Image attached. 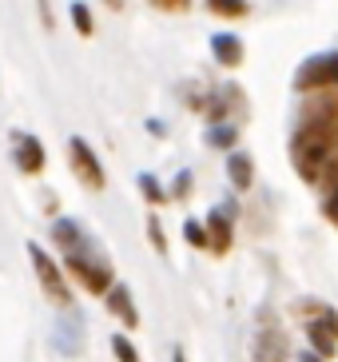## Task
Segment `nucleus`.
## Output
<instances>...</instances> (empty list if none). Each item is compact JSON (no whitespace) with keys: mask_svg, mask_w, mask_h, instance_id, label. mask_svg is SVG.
I'll return each mask as SVG.
<instances>
[{"mask_svg":"<svg viewBox=\"0 0 338 362\" xmlns=\"http://www.w3.org/2000/svg\"><path fill=\"white\" fill-rule=\"evenodd\" d=\"M334 139H338V119L334 116H315L291 139V163L303 180H318L322 168L334 156Z\"/></svg>","mask_w":338,"mask_h":362,"instance_id":"f257e3e1","label":"nucleus"},{"mask_svg":"<svg viewBox=\"0 0 338 362\" xmlns=\"http://www.w3.org/2000/svg\"><path fill=\"white\" fill-rule=\"evenodd\" d=\"M64 259H68V271H72V275L80 279V283H84L92 295H107V291L116 287V279H112V267H107L104 259H95L84 243L76 247V251H68Z\"/></svg>","mask_w":338,"mask_h":362,"instance_id":"f03ea898","label":"nucleus"},{"mask_svg":"<svg viewBox=\"0 0 338 362\" xmlns=\"http://www.w3.org/2000/svg\"><path fill=\"white\" fill-rule=\"evenodd\" d=\"M28 259H32V267H36V279H40L44 295L52 298L56 307H72V287H68L64 271L52 263V255H48L40 243H28Z\"/></svg>","mask_w":338,"mask_h":362,"instance_id":"7ed1b4c3","label":"nucleus"},{"mask_svg":"<svg viewBox=\"0 0 338 362\" xmlns=\"http://www.w3.org/2000/svg\"><path fill=\"white\" fill-rule=\"evenodd\" d=\"M295 92H315V88H338V52H315L307 56L295 72Z\"/></svg>","mask_w":338,"mask_h":362,"instance_id":"20e7f679","label":"nucleus"},{"mask_svg":"<svg viewBox=\"0 0 338 362\" xmlns=\"http://www.w3.org/2000/svg\"><path fill=\"white\" fill-rule=\"evenodd\" d=\"M68 163H72V175L84 183L88 192H104V180H107L104 163H100V156L92 151L88 139H80V136L68 139Z\"/></svg>","mask_w":338,"mask_h":362,"instance_id":"39448f33","label":"nucleus"},{"mask_svg":"<svg viewBox=\"0 0 338 362\" xmlns=\"http://www.w3.org/2000/svg\"><path fill=\"white\" fill-rule=\"evenodd\" d=\"M12 163L24 171V175H40L48 156H44V144L28 132H12Z\"/></svg>","mask_w":338,"mask_h":362,"instance_id":"423d86ee","label":"nucleus"},{"mask_svg":"<svg viewBox=\"0 0 338 362\" xmlns=\"http://www.w3.org/2000/svg\"><path fill=\"white\" fill-rule=\"evenodd\" d=\"M207 243H211L215 255H227L231 251V203L207 211Z\"/></svg>","mask_w":338,"mask_h":362,"instance_id":"0eeeda50","label":"nucleus"},{"mask_svg":"<svg viewBox=\"0 0 338 362\" xmlns=\"http://www.w3.org/2000/svg\"><path fill=\"white\" fill-rule=\"evenodd\" d=\"M104 298H107V310H112V315H116L127 330L139 327V310H136V303H132V287H127V283H116V287L107 291Z\"/></svg>","mask_w":338,"mask_h":362,"instance_id":"6e6552de","label":"nucleus"},{"mask_svg":"<svg viewBox=\"0 0 338 362\" xmlns=\"http://www.w3.org/2000/svg\"><path fill=\"white\" fill-rule=\"evenodd\" d=\"M52 339H56V351H60V354H68V358L80 354V351H84V346H80V342H84V319H76V315L60 319V327H56Z\"/></svg>","mask_w":338,"mask_h":362,"instance_id":"1a4fd4ad","label":"nucleus"},{"mask_svg":"<svg viewBox=\"0 0 338 362\" xmlns=\"http://www.w3.org/2000/svg\"><path fill=\"white\" fill-rule=\"evenodd\" d=\"M211 56L219 60L223 68H239V64H243V56H247V48H243V40H239V36L215 33L211 36Z\"/></svg>","mask_w":338,"mask_h":362,"instance_id":"9d476101","label":"nucleus"},{"mask_svg":"<svg viewBox=\"0 0 338 362\" xmlns=\"http://www.w3.org/2000/svg\"><path fill=\"white\" fill-rule=\"evenodd\" d=\"M307 339H310V346H315L318 358H334L338 334H334V330H330L322 319H307Z\"/></svg>","mask_w":338,"mask_h":362,"instance_id":"9b49d317","label":"nucleus"},{"mask_svg":"<svg viewBox=\"0 0 338 362\" xmlns=\"http://www.w3.org/2000/svg\"><path fill=\"white\" fill-rule=\"evenodd\" d=\"M227 180H231L239 192H247L255 183V163H251L247 151H231V156H227Z\"/></svg>","mask_w":338,"mask_h":362,"instance_id":"f8f14e48","label":"nucleus"},{"mask_svg":"<svg viewBox=\"0 0 338 362\" xmlns=\"http://www.w3.org/2000/svg\"><path fill=\"white\" fill-rule=\"evenodd\" d=\"M52 239L64 247V251H76V247L84 243V227H80V219H56Z\"/></svg>","mask_w":338,"mask_h":362,"instance_id":"ddd939ff","label":"nucleus"},{"mask_svg":"<svg viewBox=\"0 0 338 362\" xmlns=\"http://www.w3.org/2000/svg\"><path fill=\"white\" fill-rule=\"evenodd\" d=\"M286 358V339L283 334H263L259 339V346H255V362H283Z\"/></svg>","mask_w":338,"mask_h":362,"instance_id":"4468645a","label":"nucleus"},{"mask_svg":"<svg viewBox=\"0 0 338 362\" xmlns=\"http://www.w3.org/2000/svg\"><path fill=\"white\" fill-rule=\"evenodd\" d=\"M239 139V124H207V144L211 148H231Z\"/></svg>","mask_w":338,"mask_h":362,"instance_id":"2eb2a0df","label":"nucleus"},{"mask_svg":"<svg viewBox=\"0 0 338 362\" xmlns=\"http://www.w3.org/2000/svg\"><path fill=\"white\" fill-rule=\"evenodd\" d=\"M207 12H215L223 21H239V16H247V0H207Z\"/></svg>","mask_w":338,"mask_h":362,"instance_id":"dca6fc26","label":"nucleus"},{"mask_svg":"<svg viewBox=\"0 0 338 362\" xmlns=\"http://www.w3.org/2000/svg\"><path fill=\"white\" fill-rule=\"evenodd\" d=\"M112 354H116L120 362H144V358H139V351L132 346V339H127V334H112Z\"/></svg>","mask_w":338,"mask_h":362,"instance_id":"f3484780","label":"nucleus"},{"mask_svg":"<svg viewBox=\"0 0 338 362\" xmlns=\"http://www.w3.org/2000/svg\"><path fill=\"white\" fill-rule=\"evenodd\" d=\"M72 24H76V33L80 36H92V8L88 4H80V0H72Z\"/></svg>","mask_w":338,"mask_h":362,"instance_id":"a211bd4d","label":"nucleus"},{"mask_svg":"<svg viewBox=\"0 0 338 362\" xmlns=\"http://www.w3.org/2000/svg\"><path fill=\"white\" fill-rule=\"evenodd\" d=\"M183 239H187L191 247H203V251H211V243H207V227H203L199 219H187V223H183Z\"/></svg>","mask_w":338,"mask_h":362,"instance_id":"6ab92c4d","label":"nucleus"},{"mask_svg":"<svg viewBox=\"0 0 338 362\" xmlns=\"http://www.w3.org/2000/svg\"><path fill=\"white\" fill-rule=\"evenodd\" d=\"M136 183H139V192L148 195L151 203H163V199H168V192H163V187H159V180H156V175H151V171H144V175H139Z\"/></svg>","mask_w":338,"mask_h":362,"instance_id":"aec40b11","label":"nucleus"},{"mask_svg":"<svg viewBox=\"0 0 338 362\" xmlns=\"http://www.w3.org/2000/svg\"><path fill=\"white\" fill-rule=\"evenodd\" d=\"M148 235H151V243H156V251L163 255V251H168V239H163V227H159L156 215H148Z\"/></svg>","mask_w":338,"mask_h":362,"instance_id":"412c9836","label":"nucleus"},{"mask_svg":"<svg viewBox=\"0 0 338 362\" xmlns=\"http://www.w3.org/2000/svg\"><path fill=\"white\" fill-rule=\"evenodd\" d=\"M187 192H191V171H180V175H175V187H171V195H175V199H183Z\"/></svg>","mask_w":338,"mask_h":362,"instance_id":"4be33fe9","label":"nucleus"},{"mask_svg":"<svg viewBox=\"0 0 338 362\" xmlns=\"http://www.w3.org/2000/svg\"><path fill=\"white\" fill-rule=\"evenodd\" d=\"M156 8H163V12H187L191 8V0H151Z\"/></svg>","mask_w":338,"mask_h":362,"instance_id":"5701e85b","label":"nucleus"},{"mask_svg":"<svg viewBox=\"0 0 338 362\" xmlns=\"http://www.w3.org/2000/svg\"><path fill=\"white\" fill-rule=\"evenodd\" d=\"M36 8H40V24L52 33V28H56V16H52V8H48V0H36Z\"/></svg>","mask_w":338,"mask_h":362,"instance_id":"b1692460","label":"nucleus"},{"mask_svg":"<svg viewBox=\"0 0 338 362\" xmlns=\"http://www.w3.org/2000/svg\"><path fill=\"white\" fill-rule=\"evenodd\" d=\"M327 219H330V223H338V187H334V195L327 199Z\"/></svg>","mask_w":338,"mask_h":362,"instance_id":"393cba45","label":"nucleus"},{"mask_svg":"<svg viewBox=\"0 0 338 362\" xmlns=\"http://www.w3.org/2000/svg\"><path fill=\"white\" fill-rule=\"evenodd\" d=\"M298 362H327V358H318L315 351H303V354H298Z\"/></svg>","mask_w":338,"mask_h":362,"instance_id":"a878e982","label":"nucleus"},{"mask_svg":"<svg viewBox=\"0 0 338 362\" xmlns=\"http://www.w3.org/2000/svg\"><path fill=\"white\" fill-rule=\"evenodd\" d=\"M171 362H187V354H183L180 346H175V351H171Z\"/></svg>","mask_w":338,"mask_h":362,"instance_id":"bb28decb","label":"nucleus"},{"mask_svg":"<svg viewBox=\"0 0 338 362\" xmlns=\"http://www.w3.org/2000/svg\"><path fill=\"white\" fill-rule=\"evenodd\" d=\"M107 4H112V8H124V0H107Z\"/></svg>","mask_w":338,"mask_h":362,"instance_id":"cd10ccee","label":"nucleus"}]
</instances>
